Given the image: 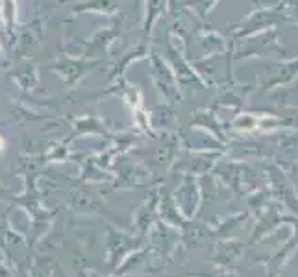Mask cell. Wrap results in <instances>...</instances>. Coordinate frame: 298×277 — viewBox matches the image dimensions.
Instances as JSON below:
<instances>
[{"mask_svg":"<svg viewBox=\"0 0 298 277\" xmlns=\"http://www.w3.org/2000/svg\"><path fill=\"white\" fill-rule=\"evenodd\" d=\"M4 146H6V142H4V138L0 137V152H2V150H4Z\"/></svg>","mask_w":298,"mask_h":277,"instance_id":"obj_1","label":"cell"}]
</instances>
